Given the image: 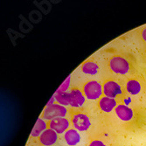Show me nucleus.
<instances>
[{"label": "nucleus", "instance_id": "nucleus-14", "mask_svg": "<svg viewBox=\"0 0 146 146\" xmlns=\"http://www.w3.org/2000/svg\"><path fill=\"white\" fill-rule=\"evenodd\" d=\"M46 128H47V123H46V121H44L42 118H38L33 131H32V133H31V137H39L40 135L46 129Z\"/></svg>", "mask_w": 146, "mask_h": 146}, {"label": "nucleus", "instance_id": "nucleus-9", "mask_svg": "<svg viewBox=\"0 0 146 146\" xmlns=\"http://www.w3.org/2000/svg\"><path fill=\"white\" fill-rule=\"evenodd\" d=\"M116 115L121 119L122 121H129L133 117V110H132L129 107L123 104L117 105L116 108L115 109Z\"/></svg>", "mask_w": 146, "mask_h": 146}, {"label": "nucleus", "instance_id": "nucleus-12", "mask_svg": "<svg viewBox=\"0 0 146 146\" xmlns=\"http://www.w3.org/2000/svg\"><path fill=\"white\" fill-rule=\"evenodd\" d=\"M82 71L89 75H96L99 71V66L92 60H88L82 66Z\"/></svg>", "mask_w": 146, "mask_h": 146}, {"label": "nucleus", "instance_id": "nucleus-11", "mask_svg": "<svg viewBox=\"0 0 146 146\" xmlns=\"http://www.w3.org/2000/svg\"><path fill=\"white\" fill-rule=\"evenodd\" d=\"M64 138L66 143L70 146H75L80 143V140H81V137H80L78 130L74 129H69L68 130L66 131Z\"/></svg>", "mask_w": 146, "mask_h": 146}, {"label": "nucleus", "instance_id": "nucleus-15", "mask_svg": "<svg viewBox=\"0 0 146 146\" xmlns=\"http://www.w3.org/2000/svg\"><path fill=\"white\" fill-rule=\"evenodd\" d=\"M56 103H59L62 106H70L69 104V97H68V92L64 93H56L54 96Z\"/></svg>", "mask_w": 146, "mask_h": 146}, {"label": "nucleus", "instance_id": "nucleus-10", "mask_svg": "<svg viewBox=\"0 0 146 146\" xmlns=\"http://www.w3.org/2000/svg\"><path fill=\"white\" fill-rule=\"evenodd\" d=\"M98 105H99V108L103 112L110 113L114 109L116 108L117 102H116L115 99L110 98V97H107V96H102V97L100 98Z\"/></svg>", "mask_w": 146, "mask_h": 146}, {"label": "nucleus", "instance_id": "nucleus-4", "mask_svg": "<svg viewBox=\"0 0 146 146\" xmlns=\"http://www.w3.org/2000/svg\"><path fill=\"white\" fill-rule=\"evenodd\" d=\"M103 90V96H107L110 98L115 99L116 96L123 94V89L121 86L116 82L110 80V81L105 82L102 85Z\"/></svg>", "mask_w": 146, "mask_h": 146}, {"label": "nucleus", "instance_id": "nucleus-18", "mask_svg": "<svg viewBox=\"0 0 146 146\" xmlns=\"http://www.w3.org/2000/svg\"><path fill=\"white\" fill-rule=\"evenodd\" d=\"M142 38L146 42V28H144L142 32Z\"/></svg>", "mask_w": 146, "mask_h": 146}, {"label": "nucleus", "instance_id": "nucleus-16", "mask_svg": "<svg viewBox=\"0 0 146 146\" xmlns=\"http://www.w3.org/2000/svg\"><path fill=\"white\" fill-rule=\"evenodd\" d=\"M69 84H70V76L64 82V83L60 86V88L57 90L56 93H64V92H67V90H68V88L69 87Z\"/></svg>", "mask_w": 146, "mask_h": 146}, {"label": "nucleus", "instance_id": "nucleus-5", "mask_svg": "<svg viewBox=\"0 0 146 146\" xmlns=\"http://www.w3.org/2000/svg\"><path fill=\"white\" fill-rule=\"evenodd\" d=\"M74 128L79 131H86L89 129L91 123L89 117L84 113H75L72 117Z\"/></svg>", "mask_w": 146, "mask_h": 146}, {"label": "nucleus", "instance_id": "nucleus-7", "mask_svg": "<svg viewBox=\"0 0 146 146\" xmlns=\"http://www.w3.org/2000/svg\"><path fill=\"white\" fill-rule=\"evenodd\" d=\"M68 97L69 104L72 107H82L83 104L85 103L86 97L80 89H72L70 92H68Z\"/></svg>", "mask_w": 146, "mask_h": 146}, {"label": "nucleus", "instance_id": "nucleus-17", "mask_svg": "<svg viewBox=\"0 0 146 146\" xmlns=\"http://www.w3.org/2000/svg\"><path fill=\"white\" fill-rule=\"evenodd\" d=\"M88 146H106V145L100 140H94L88 144Z\"/></svg>", "mask_w": 146, "mask_h": 146}, {"label": "nucleus", "instance_id": "nucleus-8", "mask_svg": "<svg viewBox=\"0 0 146 146\" xmlns=\"http://www.w3.org/2000/svg\"><path fill=\"white\" fill-rule=\"evenodd\" d=\"M58 139V133L52 129H46L39 137V142L45 146L54 145Z\"/></svg>", "mask_w": 146, "mask_h": 146}, {"label": "nucleus", "instance_id": "nucleus-13", "mask_svg": "<svg viewBox=\"0 0 146 146\" xmlns=\"http://www.w3.org/2000/svg\"><path fill=\"white\" fill-rule=\"evenodd\" d=\"M142 89V86L140 82L135 79H131L126 83V90L131 96H137L138 95Z\"/></svg>", "mask_w": 146, "mask_h": 146}, {"label": "nucleus", "instance_id": "nucleus-1", "mask_svg": "<svg viewBox=\"0 0 146 146\" xmlns=\"http://www.w3.org/2000/svg\"><path fill=\"white\" fill-rule=\"evenodd\" d=\"M82 93L88 100H97L102 97V85L96 81H88L82 88Z\"/></svg>", "mask_w": 146, "mask_h": 146}, {"label": "nucleus", "instance_id": "nucleus-2", "mask_svg": "<svg viewBox=\"0 0 146 146\" xmlns=\"http://www.w3.org/2000/svg\"><path fill=\"white\" fill-rule=\"evenodd\" d=\"M67 114L68 110L65 108V106H62L59 103H54L46 106L40 118L44 120H52L57 117H65Z\"/></svg>", "mask_w": 146, "mask_h": 146}, {"label": "nucleus", "instance_id": "nucleus-3", "mask_svg": "<svg viewBox=\"0 0 146 146\" xmlns=\"http://www.w3.org/2000/svg\"><path fill=\"white\" fill-rule=\"evenodd\" d=\"M110 70L117 74H126L130 69L129 61L122 56H113L109 61Z\"/></svg>", "mask_w": 146, "mask_h": 146}, {"label": "nucleus", "instance_id": "nucleus-6", "mask_svg": "<svg viewBox=\"0 0 146 146\" xmlns=\"http://www.w3.org/2000/svg\"><path fill=\"white\" fill-rule=\"evenodd\" d=\"M48 127L49 129H52L56 131L58 134H62L69 129L70 123L65 117H57L49 121Z\"/></svg>", "mask_w": 146, "mask_h": 146}]
</instances>
